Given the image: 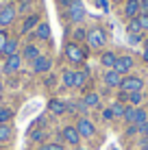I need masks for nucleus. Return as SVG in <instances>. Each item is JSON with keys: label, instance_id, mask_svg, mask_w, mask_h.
Segmentation results:
<instances>
[{"label": "nucleus", "instance_id": "39", "mask_svg": "<svg viewBox=\"0 0 148 150\" xmlns=\"http://www.w3.org/2000/svg\"><path fill=\"white\" fill-rule=\"evenodd\" d=\"M48 146H50V150H63L61 144H48Z\"/></svg>", "mask_w": 148, "mask_h": 150}, {"label": "nucleus", "instance_id": "20", "mask_svg": "<svg viewBox=\"0 0 148 150\" xmlns=\"http://www.w3.org/2000/svg\"><path fill=\"white\" fill-rule=\"evenodd\" d=\"M98 102H100V98H98V94H94V91L83 98V105L87 107V109H91V107H98Z\"/></svg>", "mask_w": 148, "mask_h": 150}, {"label": "nucleus", "instance_id": "38", "mask_svg": "<svg viewBox=\"0 0 148 150\" xmlns=\"http://www.w3.org/2000/svg\"><path fill=\"white\" fill-rule=\"evenodd\" d=\"M129 41H131V44H140L142 37H140V35H129Z\"/></svg>", "mask_w": 148, "mask_h": 150}, {"label": "nucleus", "instance_id": "13", "mask_svg": "<svg viewBox=\"0 0 148 150\" xmlns=\"http://www.w3.org/2000/svg\"><path fill=\"white\" fill-rule=\"evenodd\" d=\"M37 24H39V18L33 13V15H28V18L24 20V24H22V28H20V30H22V33L26 35V33H30V30H33L35 26H37Z\"/></svg>", "mask_w": 148, "mask_h": 150}, {"label": "nucleus", "instance_id": "4", "mask_svg": "<svg viewBox=\"0 0 148 150\" xmlns=\"http://www.w3.org/2000/svg\"><path fill=\"white\" fill-rule=\"evenodd\" d=\"M76 131H79V135L81 137H91L96 133V126L91 124V120H87V117H81L79 122H76Z\"/></svg>", "mask_w": 148, "mask_h": 150}, {"label": "nucleus", "instance_id": "36", "mask_svg": "<svg viewBox=\"0 0 148 150\" xmlns=\"http://www.w3.org/2000/svg\"><path fill=\"white\" fill-rule=\"evenodd\" d=\"M103 117H105V120H111V117H113V111H111V107L103 111Z\"/></svg>", "mask_w": 148, "mask_h": 150}, {"label": "nucleus", "instance_id": "18", "mask_svg": "<svg viewBox=\"0 0 148 150\" xmlns=\"http://www.w3.org/2000/svg\"><path fill=\"white\" fill-rule=\"evenodd\" d=\"M115 59H118V54L115 52H103V57H100V61H103V65L105 68H109V70H113V65H115Z\"/></svg>", "mask_w": 148, "mask_h": 150}, {"label": "nucleus", "instance_id": "23", "mask_svg": "<svg viewBox=\"0 0 148 150\" xmlns=\"http://www.w3.org/2000/svg\"><path fill=\"white\" fill-rule=\"evenodd\" d=\"M37 37H39V39H48V37H50V26H48L46 22L37 24Z\"/></svg>", "mask_w": 148, "mask_h": 150}, {"label": "nucleus", "instance_id": "15", "mask_svg": "<svg viewBox=\"0 0 148 150\" xmlns=\"http://www.w3.org/2000/svg\"><path fill=\"white\" fill-rule=\"evenodd\" d=\"M18 46H20V41H18V39H11V37H9V39H7V44H4V50H2V54H4V57L18 54Z\"/></svg>", "mask_w": 148, "mask_h": 150}, {"label": "nucleus", "instance_id": "3", "mask_svg": "<svg viewBox=\"0 0 148 150\" xmlns=\"http://www.w3.org/2000/svg\"><path fill=\"white\" fill-rule=\"evenodd\" d=\"M142 87H144V81L140 79V76H124L120 83V89L126 91V94H133V91H142Z\"/></svg>", "mask_w": 148, "mask_h": 150}, {"label": "nucleus", "instance_id": "5", "mask_svg": "<svg viewBox=\"0 0 148 150\" xmlns=\"http://www.w3.org/2000/svg\"><path fill=\"white\" fill-rule=\"evenodd\" d=\"M15 13H18V11H15V7H13V4H4V7H2V11H0V26H9V24H11L13 22V20H15Z\"/></svg>", "mask_w": 148, "mask_h": 150}, {"label": "nucleus", "instance_id": "32", "mask_svg": "<svg viewBox=\"0 0 148 150\" xmlns=\"http://www.w3.org/2000/svg\"><path fill=\"white\" fill-rule=\"evenodd\" d=\"M30 7H33V4H30L28 0H22V2H20V7H18V9H20V13H28V9H30Z\"/></svg>", "mask_w": 148, "mask_h": 150}, {"label": "nucleus", "instance_id": "19", "mask_svg": "<svg viewBox=\"0 0 148 150\" xmlns=\"http://www.w3.org/2000/svg\"><path fill=\"white\" fill-rule=\"evenodd\" d=\"M89 79V72L87 70H81V72H74V87H83Z\"/></svg>", "mask_w": 148, "mask_h": 150}, {"label": "nucleus", "instance_id": "28", "mask_svg": "<svg viewBox=\"0 0 148 150\" xmlns=\"http://www.w3.org/2000/svg\"><path fill=\"white\" fill-rule=\"evenodd\" d=\"M135 111H137L135 107H126V111H124V120L133 124V122H135Z\"/></svg>", "mask_w": 148, "mask_h": 150}, {"label": "nucleus", "instance_id": "22", "mask_svg": "<svg viewBox=\"0 0 148 150\" xmlns=\"http://www.w3.org/2000/svg\"><path fill=\"white\" fill-rule=\"evenodd\" d=\"M13 117V109H9V107H2L0 109V124H9Z\"/></svg>", "mask_w": 148, "mask_h": 150}, {"label": "nucleus", "instance_id": "27", "mask_svg": "<svg viewBox=\"0 0 148 150\" xmlns=\"http://www.w3.org/2000/svg\"><path fill=\"white\" fill-rule=\"evenodd\" d=\"M142 100H144V96H142V91H133V94H129V102H131V107L140 105Z\"/></svg>", "mask_w": 148, "mask_h": 150}, {"label": "nucleus", "instance_id": "7", "mask_svg": "<svg viewBox=\"0 0 148 150\" xmlns=\"http://www.w3.org/2000/svg\"><path fill=\"white\" fill-rule=\"evenodd\" d=\"M85 18V7L81 0H72V4H70V20L72 22H81V20Z\"/></svg>", "mask_w": 148, "mask_h": 150}, {"label": "nucleus", "instance_id": "45", "mask_svg": "<svg viewBox=\"0 0 148 150\" xmlns=\"http://www.w3.org/2000/svg\"><path fill=\"white\" fill-rule=\"evenodd\" d=\"M0 94H2V85H0Z\"/></svg>", "mask_w": 148, "mask_h": 150}, {"label": "nucleus", "instance_id": "25", "mask_svg": "<svg viewBox=\"0 0 148 150\" xmlns=\"http://www.w3.org/2000/svg\"><path fill=\"white\" fill-rule=\"evenodd\" d=\"M111 111H113V117H124V111H126V107L122 105V102H115V105L111 107Z\"/></svg>", "mask_w": 148, "mask_h": 150}, {"label": "nucleus", "instance_id": "35", "mask_svg": "<svg viewBox=\"0 0 148 150\" xmlns=\"http://www.w3.org/2000/svg\"><path fill=\"white\" fill-rule=\"evenodd\" d=\"M140 13L148 15V0H140Z\"/></svg>", "mask_w": 148, "mask_h": 150}, {"label": "nucleus", "instance_id": "6", "mask_svg": "<svg viewBox=\"0 0 148 150\" xmlns=\"http://www.w3.org/2000/svg\"><path fill=\"white\" fill-rule=\"evenodd\" d=\"M131 68H133V59H131V57H118V59H115V65H113V70L118 72L120 76H124L126 72H129Z\"/></svg>", "mask_w": 148, "mask_h": 150}, {"label": "nucleus", "instance_id": "8", "mask_svg": "<svg viewBox=\"0 0 148 150\" xmlns=\"http://www.w3.org/2000/svg\"><path fill=\"white\" fill-rule=\"evenodd\" d=\"M61 137L68 144H72V146H79L81 144V135H79V131H76V126H65L63 133H61Z\"/></svg>", "mask_w": 148, "mask_h": 150}, {"label": "nucleus", "instance_id": "31", "mask_svg": "<svg viewBox=\"0 0 148 150\" xmlns=\"http://www.w3.org/2000/svg\"><path fill=\"white\" fill-rule=\"evenodd\" d=\"M137 20H140V24H142V30H148V15L140 13V15H137Z\"/></svg>", "mask_w": 148, "mask_h": 150}, {"label": "nucleus", "instance_id": "29", "mask_svg": "<svg viewBox=\"0 0 148 150\" xmlns=\"http://www.w3.org/2000/svg\"><path fill=\"white\" fill-rule=\"evenodd\" d=\"M7 39H9L7 30H4V28H0V54H2V50H4V44H7Z\"/></svg>", "mask_w": 148, "mask_h": 150}, {"label": "nucleus", "instance_id": "24", "mask_svg": "<svg viewBox=\"0 0 148 150\" xmlns=\"http://www.w3.org/2000/svg\"><path fill=\"white\" fill-rule=\"evenodd\" d=\"M63 85L65 87H74V72L72 70H65L63 72Z\"/></svg>", "mask_w": 148, "mask_h": 150}, {"label": "nucleus", "instance_id": "9", "mask_svg": "<svg viewBox=\"0 0 148 150\" xmlns=\"http://www.w3.org/2000/svg\"><path fill=\"white\" fill-rule=\"evenodd\" d=\"M50 68H52V61H50L48 57H42V54H39L37 59L33 61V70H35V72H39V74H44V72H48Z\"/></svg>", "mask_w": 148, "mask_h": 150}, {"label": "nucleus", "instance_id": "43", "mask_svg": "<svg viewBox=\"0 0 148 150\" xmlns=\"http://www.w3.org/2000/svg\"><path fill=\"white\" fill-rule=\"evenodd\" d=\"M76 150H89V148H85V146H76Z\"/></svg>", "mask_w": 148, "mask_h": 150}, {"label": "nucleus", "instance_id": "14", "mask_svg": "<svg viewBox=\"0 0 148 150\" xmlns=\"http://www.w3.org/2000/svg\"><path fill=\"white\" fill-rule=\"evenodd\" d=\"M48 109H50V113H55V115H63V113L68 111V105H63L61 100H50Z\"/></svg>", "mask_w": 148, "mask_h": 150}, {"label": "nucleus", "instance_id": "10", "mask_svg": "<svg viewBox=\"0 0 148 150\" xmlns=\"http://www.w3.org/2000/svg\"><path fill=\"white\" fill-rule=\"evenodd\" d=\"M20 65H22V54H11V57H7V61H4V72L11 74V72L20 70Z\"/></svg>", "mask_w": 148, "mask_h": 150}, {"label": "nucleus", "instance_id": "33", "mask_svg": "<svg viewBox=\"0 0 148 150\" xmlns=\"http://www.w3.org/2000/svg\"><path fill=\"white\" fill-rule=\"evenodd\" d=\"M44 137H46L44 131H33V135H30V139H33V142H42Z\"/></svg>", "mask_w": 148, "mask_h": 150}, {"label": "nucleus", "instance_id": "37", "mask_svg": "<svg viewBox=\"0 0 148 150\" xmlns=\"http://www.w3.org/2000/svg\"><path fill=\"white\" fill-rule=\"evenodd\" d=\"M137 133V124H131L129 128H126V135H135Z\"/></svg>", "mask_w": 148, "mask_h": 150}, {"label": "nucleus", "instance_id": "42", "mask_svg": "<svg viewBox=\"0 0 148 150\" xmlns=\"http://www.w3.org/2000/svg\"><path fill=\"white\" fill-rule=\"evenodd\" d=\"M142 150H148V139H144V146H142Z\"/></svg>", "mask_w": 148, "mask_h": 150}, {"label": "nucleus", "instance_id": "40", "mask_svg": "<svg viewBox=\"0 0 148 150\" xmlns=\"http://www.w3.org/2000/svg\"><path fill=\"white\" fill-rule=\"evenodd\" d=\"M144 61H146V63H148V41H146V44H144Z\"/></svg>", "mask_w": 148, "mask_h": 150}, {"label": "nucleus", "instance_id": "12", "mask_svg": "<svg viewBox=\"0 0 148 150\" xmlns=\"http://www.w3.org/2000/svg\"><path fill=\"white\" fill-rule=\"evenodd\" d=\"M124 15L129 20H133L140 15V0H126L124 2Z\"/></svg>", "mask_w": 148, "mask_h": 150}, {"label": "nucleus", "instance_id": "16", "mask_svg": "<svg viewBox=\"0 0 148 150\" xmlns=\"http://www.w3.org/2000/svg\"><path fill=\"white\" fill-rule=\"evenodd\" d=\"M11 137H13V128L9 124H0V144L11 142Z\"/></svg>", "mask_w": 148, "mask_h": 150}, {"label": "nucleus", "instance_id": "46", "mask_svg": "<svg viewBox=\"0 0 148 150\" xmlns=\"http://www.w3.org/2000/svg\"><path fill=\"white\" fill-rule=\"evenodd\" d=\"M0 11H2V2H0Z\"/></svg>", "mask_w": 148, "mask_h": 150}, {"label": "nucleus", "instance_id": "26", "mask_svg": "<svg viewBox=\"0 0 148 150\" xmlns=\"http://www.w3.org/2000/svg\"><path fill=\"white\" fill-rule=\"evenodd\" d=\"M144 122H148L146 111H144V109H137V111H135V122H133V124H137V126H140V124H144Z\"/></svg>", "mask_w": 148, "mask_h": 150}, {"label": "nucleus", "instance_id": "34", "mask_svg": "<svg viewBox=\"0 0 148 150\" xmlns=\"http://www.w3.org/2000/svg\"><path fill=\"white\" fill-rule=\"evenodd\" d=\"M137 131H140L142 135H144V137L148 139V122H144V124H140V126H137Z\"/></svg>", "mask_w": 148, "mask_h": 150}, {"label": "nucleus", "instance_id": "30", "mask_svg": "<svg viewBox=\"0 0 148 150\" xmlns=\"http://www.w3.org/2000/svg\"><path fill=\"white\" fill-rule=\"evenodd\" d=\"M81 39H87V33H85L83 28H76V30H74V41L79 44Z\"/></svg>", "mask_w": 148, "mask_h": 150}, {"label": "nucleus", "instance_id": "11", "mask_svg": "<svg viewBox=\"0 0 148 150\" xmlns=\"http://www.w3.org/2000/svg\"><path fill=\"white\" fill-rule=\"evenodd\" d=\"M103 81H105V85H107V87H120L122 76H120L115 70H107V72H105V76H103Z\"/></svg>", "mask_w": 148, "mask_h": 150}, {"label": "nucleus", "instance_id": "41", "mask_svg": "<svg viewBox=\"0 0 148 150\" xmlns=\"http://www.w3.org/2000/svg\"><path fill=\"white\" fill-rule=\"evenodd\" d=\"M39 150H50V146H48V144H44V146H39Z\"/></svg>", "mask_w": 148, "mask_h": 150}, {"label": "nucleus", "instance_id": "44", "mask_svg": "<svg viewBox=\"0 0 148 150\" xmlns=\"http://www.w3.org/2000/svg\"><path fill=\"white\" fill-rule=\"evenodd\" d=\"M0 109H2V94H0Z\"/></svg>", "mask_w": 148, "mask_h": 150}, {"label": "nucleus", "instance_id": "1", "mask_svg": "<svg viewBox=\"0 0 148 150\" xmlns=\"http://www.w3.org/2000/svg\"><path fill=\"white\" fill-rule=\"evenodd\" d=\"M87 44L91 46V48H103V46L107 44V33L100 26H94V28H89L87 30Z\"/></svg>", "mask_w": 148, "mask_h": 150}, {"label": "nucleus", "instance_id": "17", "mask_svg": "<svg viewBox=\"0 0 148 150\" xmlns=\"http://www.w3.org/2000/svg\"><path fill=\"white\" fill-rule=\"evenodd\" d=\"M37 57H39V48L33 46V44H28L26 48H24V52H22V59H28V61H35Z\"/></svg>", "mask_w": 148, "mask_h": 150}, {"label": "nucleus", "instance_id": "47", "mask_svg": "<svg viewBox=\"0 0 148 150\" xmlns=\"http://www.w3.org/2000/svg\"><path fill=\"white\" fill-rule=\"evenodd\" d=\"M57 2H65V0H57Z\"/></svg>", "mask_w": 148, "mask_h": 150}, {"label": "nucleus", "instance_id": "21", "mask_svg": "<svg viewBox=\"0 0 148 150\" xmlns=\"http://www.w3.org/2000/svg\"><path fill=\"white\" fill-rule=\"evenodd\" d=\"M126 33H129V35H140V33H142V24H140V20H137V18H133V20L129 22Z\"/></svg>", "mask_w": 148, "mask_h": 150}, {"label": "nucleus", "instance_id": "2", "mask_svg": "<svg viewBox=\"0 0 148 150\" xmlns=\"http://www.w3.org/2000/svg\"><path fill=\"white\" fill-rule=\"evenodd\" d=\"M65 57H68V61H72V63H83L85 61V50L81 48L76 41H70V44L65 46Z\"/></svg>", "mask_w": 148, "mask_h": 150}]
</instances>
